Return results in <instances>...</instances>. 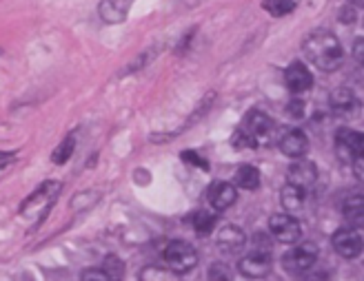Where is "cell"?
<instances>
[{
	"mask_svg": "<svg viewBox=\"0 0 364 281\" xmlns=\"http://www.w3.org/2000/svg\"><path fill=\"white\" fill-rule=\"evenodd\" d=\"M235 184L245 191H256L260 186V171L251 164L238 166V171H235Z\"/></svg>",
	"mask_w": 364,
	"mask_h": 281,
	"instance_id": "ffe728a7",
	"label": "cell"
},
{
	"mask_svg": "<svg viewBox=\"0 0 364 281\" xmlns=\"http://www.w3.org/2000/svg\"><path fill=\"white\" fill-rule=\"evenodd\" d=\"M102 270L109 275V279L112 281H122V275H124V266H122V261L118 259V257H114V255H109L107 259H105V266H102Z\"/></svg>",
	"mask_w": 364,
	"mask_h": 281,
	"instance_id": "603a6c76",
	"label": "cell"
},
{
	"mask_svg": "<svg viewBox=\"0 0 364 281\" xmlns=\"http://www.w3.org/2000/svg\"><path fill=\"white\" fill-rule=\"evenodd\" d=\"M318 180V168L311 160H296L294 164L289 166V173H287V184L291 186H298V189L306 191L311 189Z\"/></svg>",
	"mask_w": 364,
	"mask_h": 281,
	"instance_id": "30bf717a",
	"label": "cell"
},
{
	"mask_svg": "<svg viewBox=\"0 0 364 281\" xmlns=\"http://www.w3.org/2000/svg\"><path fill=\"white\" fill-rule=\"evenodd\" d=\"M278 146H280V151L287 158H291V160H304V155L309 151V140H306V136L302 133L300 128H289V131H284V133H282Z\"/></svg>",
	"mask_w": 364,
	"mask_h": 281,
	"instance_id": "8fae6325",
	"label": "cell"
},
{
	"mask_svg": "<svg viewBox=\"0 0 364 281\" xmlns=\"http://www.w3.org/2000/svg\"><path fill=\"white\" fill-rule=\"evenodd\" d=\"M284 84L291 93H304V91L311 89L314 76L302 62H291L284 69Z\"/></svg>",
	"mask_w": 364,
	"mask_h": 281,
	"instance_id": "4fadbf2b",
	"label": "cell"
},
{
	"mask_svg": "<svg viewBox=\"0 0 364 281\" xmlns=\"http://www.w3.org/2000/svg\"><path fill=\"white\" fill-rule=\"evenodd\" d=\"M336 148L342 160H355L364 155V133L353 128H340L336 133Z\"/></svg>",
	"mask_w": 364,
	"mask_h": 281,
	"instance_id": "52a82bcc",
	"label": "cell"
},
{
	"mask_svg": "<svg viewBox=\"0 0 364 281\" xmlns=\"http://www.w3.org/2000/svg\"><path fill=\"white\" fill-rule=\"evenodd\" d=\"M14 153H0V168H3V166H7L9 162H14Z\"/></svg>",
	"mask_w": 364,
	"mask_h": 281,
	"instance_id": "4dcf8cb0",
	"label": "cell"
},
{
	"mask_svg": "<svg viewBox=\"0 0 364 281\" xmlns=\"http://www.w3.org/2000/svg\"><path fill=\"white\" fill-rule=\"evenodd\" d=\"M280 202H282V209L289 215H294V213L302 211V206H304V191L298 189V186L287 184L284 189H282V193H280Z\"/></svg>",
	"mask_w": 364,
	"mask_h": 281,
	"instance_id": "d6986e66",
	"label": "cell"
},
{
	"mask_svg": "<svg viewBox=\"0 0 364 281\" xmlns=\"http://www.w3.org/2000/svg\"><path fill=\"white\" fill-rule=\"evenodd\" d=\"M82 281H112L102 268H87L82 272Z\"/></svg>",
	"mask_w": 364,
	"mask_h": 281,
	"instance_id": "4316f807",
	"label": "cell"
},
{
	"mask_svg": "<svg viewBox=\"0 0 364 281\" xmlns=\"http://www.w3.org/2000/svg\"><path fill=\"white\" fill-rule=\"evenodd\" d=\"M240 131H245V133L258 144L262 138H267L273 131V122L269 120V116L262 114V111H249V114L245 116Z\"/></svg>",
	"mask_w": 364,
	"mask_h": 281,
	"instance_id": "5bb4252c",
	"label": "cell"
},
{
	"mask_svg": "<svg viewBox=\"0 0 364 281\" xmlns=\"http://www.w3.org/2000/svg\"><path fill=\"white\" fill-rule=\"evenodd\" d=\"M209 279L211 281H233V275H231V270H229V266H225V264H213L211 268H209Z\"/></svg>",
	"mask_w": 364,
	"mask_h": 281,
	"instance_id": "d4e9b609",
	"label": "cell"
},
{
	"mask_svg": "<svg viewBox=\"0 0 364 281\" xmlns=\"http://www.w3.org/2000/svg\"><path fill=\"white\" fill-rule=\"evenodd\" d=\"M140 281H178V272H173L171 268L149 266L140 272Z\"/></svg>",
	"mask_w": 364,
	"mask_h": 281,
	"instance_id": "44dd1931",
	"label": "cell"
},
{
	"mask_svg": "<svg viewBox=\"0 0 364 281\" xmlns=\"http://www.w3.org/2000/svg\"><path fill=\"white\" fill-rule=\"evenodd\" d=\"M207 197H209V204L213 206V211L223 213L235 204V199H238V191H235V186L229 182H213L209 186Z\"/></svg>",
	"mask_w": 364,
	"mask_h": 281,
	"instance_id": "7c38bea8",
	"label": "cell"
},
{
	"mask_svg": "<svg viewBox=\"0 0 364 281\" xmlns=\"http://www.w3.org/2000/svg\"><path fill=\"white\" fill-rule=\"evenodd\" d=\"M262 7L271 16H287L296 9V3H289V0H267V3H262Z\"/></svg>",
	"mask_w": 364,
	"mask_h": 281,
	"instance_id": "cb8c5ba5",
	"label": "cell"
},
{
	"mask_svg": "<svg viewBox=\"0 0 364 281\" xmlns=\"http://www.w3.org/2000/svg\"><path fill=\"white\" fill-rule=\"evenodd\" d=\"M353 55H355V60L364 67V38H362V40H355V45H353Z\"/></svg>",
	"mask_w": 364,
	"mask_h": 281,
	"instance_id": "f546056e",
	"label": "cell"
},
{
	"mask_svg": "<svg viewBox=\"0 0 364 281\" xmlns=\"http://www.w3.org/2000/svg\"><path fill=\"white\" fill-rule=\"evenodd\" d=\"M306 58L320 71L331 73L344 60V49L331 31H314L302 45Z\"/></svg>",
	"mask_w": 364,
	"mask_h": 281,
	"instance_id": "6da1fadb",
	"label": "cell"
},
{
	"mask_svg": "<svg viewBox=\"0 0 364 281\" xmlns=\"http://www.w3.org/2000/svg\"><path fill=\"white\" fill-rule=\"evenodd\" d=\"M182 155V162H187V164H191V166H198V168H209V164H207V160L205 158H200L196 151H182L180 153Z\"/></svg>",
	"mask_w": 364,
	"mask_h": 281,
	"instance_id": "484cf974",
	"label": "cell"
},
{
	"mask_svg": "<svg viewBox=\"0 0 364 281\" xmlns=\"http://www.w3.org/2000/svg\"><path fill=\"white\" fill-rule=\"evenodd\" d=\"M269 228H271V235L276 237L280 243H296L300 239V224L294 215H289V213L271 215Z\"/></svg>",
	"mask_w": 364,
	"mask_h": 281,
	"instance_id": "9c48e42d",
	"label": "cell"
},
{
	"mask_svg": "<svg viewBox=\"0 0 364 281\" xmlns=\"http://www.w3.org/2000/svg\"><path fill=\"white\" fill-rule=\"evenodd\" d=\"M289 114L296 116V118H302V114H304V102L302 100H294V102L289 104Z\"/></svg>",
	"mask_w": 364,
	"mask_h": 281,
	"instance_id": "83f0119b",
	"label": "cell"
},
{
	"mask_svg": "<svg viewBox=\"0 0 364 281\" xmlns=\"http://www.w3.org/2000/svg\"><path fill=\"white\" fill-rule=\"evenodd\" d=\"M129 9H132V3H127V0H124V3H122V0H105V3L98 5L100 18L109 25L122 23L127 18V13H129Z\"/></svg>",
	"mask_w": 364,
	"mask_h": 281,
	"instance_id": "e0dca14e",
	"label": "cell"
},
{
	"mask_svg": "<svg viewBox=\"0 0 364 281\" xmlns=\"http://www.w3.org/2000/svg\"><path fill=\"white\" fill-rule=\"evenodd\" d=\"M316 259H318V248L314 246V243H300V246H294L291 250L284 253L282 264L289 272L302 275V272H309L314 268Z\"/></svg>",
	"mask_w": 364,
	"mask_h": 281,
	"instance_id": "277c9868",
	"label": "cell"
},
{
	"mask_svg": "<svg viewBox=\"0 0 364 281\" xmlns=\"http://www.w3.org/2000/svg\"><path fill=\"white\" fill-rule=\"evenodd\" d=\"M215 241H218V248H220V250H225L229 255H235V253H240L245 248L247 237L238 226H231V224H227V226H223L220 233H218Z\"/></svg>",
	"mask_w": 364,
	"mask_h": 281,
	"instance_id": "9a60e30c",
	"label": "cell"
},
{
	"mask_svg": "<svg viewBox=\"0 0 364 281\" xmlns=\"http://www.w3.org/2000/svg\"><path fill=\"white\" fill-rule=\"evenodd\" d=\"M342 215L349 221L351 228H364V193H351L344 199Z\"/></svg>",
	"mask_w": 364,
	"mask_h": 281,
	"instance_id": "2e32d148",
	"label": "cell"
},
{
	"mask_svg": "<svg viewBox=\"0 0 364 281\" xmlns=\"http://www.w3.org/2000/svg\"><path fill=\"white\" fill-rule=\"evenodd\" d=\"M238 270H240V275H245L247 279H264V277H269L271 270H273V257H271V250H260V248H256L253 253H249L247 257L240 259Z\"/></svg>",
	"mask_w": 364,
	"mask_h": 281,
	"instance_id": "5b68a950",
	"label": "cell"
},
{
	"mask_svg": "<svg viewBox=\"0 0 364 281\" xmlns=\"http://www.w3.org/2000/svg\"><path fill=\"white\" fill-rule=\"evenodd\" d=\"M191 226L200 237H207L215 231L218 226V213L207 211V209H200L191 215Z\"/></svg>",
	"mask_w": 364,
	"mask_h": 281,
	"instance_id": "ac0fdd59",
	"label": "cell"
},
{
	"mask_svg": "<svg viewBox=\"0 0 364 281\" xmlns=\"http://www.w3.org/2000/svg\"><path fill=\"white\" fill-rule=\"evenodd\" d=\"M162 257L167 261V268H171L178 275L193 270L198 264V253L185 241H169Z\"/></svg>",
	"mask_w": 364,
	"mask_h": 281,
	"instance_id": "3957f363",
	"label": "cell"
},
{
	"mask_svg": "<svg viewBox=\"0 0 364 281\" xmlns=\"http://www.w3.org/2000/svg\"><path fill=\"white\" fill-rule=\"evenodd\" d=\"M74 148H76V136H67L58 146H56V151L51 153V162L53 164H65L71 153H74Z\"/></svg>",
	"mask_w": 364,
	"mask_h": 281,
	"instance_id": "7402d4cb",
	"label": "cell"
},
{
	"mask_svg": "<svg viewBox=\"0 0 364 281\" xmlns=\"http://www.w3.org/2000/svg\"><path fill=\"white\" fill-rule=\"evenodd\" d=\"M329 106L333 111V116L338 118H344V120H351L355 118L360 111H362V104L360 100L355 98V93L351 89H336L331 96H329Z\"/></svg>",
	"mask_w": 364,
	"mask_h": 281,
	"instance_id": "ba28073f",
	"label": "cell"
},
{
	"mask_svg": "<svg viewBox=\"0 0 364 281\" xmlns=\"http://www.w3.org/2000/svg\"><path fill=\"white\" fill-rule=\"evenodd\" d=\"M331 243H333V250L344 259H355L364 248V239H362L360 231H355L351 226H344V228L336 231L331 237Z\"/></svg>",
	"mask_w": 364,
	"mask_h": 281,
	"instance_id": "8992f818",
	"label": "cell"
},
{
	"mask_svg": "<svg viewBox=\"0 0 364 281\" xmlns=\"http://www.w3.org/2000/svg\"><path fill=\"white\" fill-rule=\"evenodd\" d=\"M351 164H353V173L358 175V180H362V182H364V155L355 158Z\"/></svg>",
	"mask_w": 364,
	"mask_h": 281,
	"instance_id": "f1b7e54d",
	"label": "cell"
},
{
	"mask_svg": "<svg viewBox=\"0 0 364 281\" xmlns=\"http://www.w3.org/2000/svg\"><path fill=\"white\" fill-rule=\"evenodd\" d=\"M60 195V182H45L36 189L21 206V215L33 224H38L47 217L49 209L53 206V202Z\"/></svg>",
	"mask_w": 364,
	"mask_h": 281,
	"instance_id": "7a4b0ae2",
	"label": "cell"
}]
</instances>
